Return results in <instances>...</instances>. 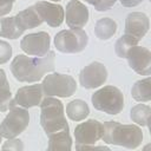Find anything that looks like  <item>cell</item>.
<instances>
[{"label":"cell","mask_w":151,"mask_h":151,"mask_svg":"<svg viewBox=\"0 0 151 151\" xmlns=\"http://www.w3.org/2000/svg\"><path fill=\"white\" fill-rule=\"evenodd\" d=\"M54 57L53 51H48L44 57L35 58L18 54L11 63V72L14 78L21 83L39 81L47 72L54 70Z\"/></svg>","instance_id":"6da1fadb"},{"label":"cell","mask_w":151,"mask_h":151,"mask_svg":"<svg viewBox=\"0 0 151 151\" xmlns=\"http://www.w3.org/2000/svg\"><path fill=\"white\" fill-rule=\"evenodd\" d=\"M101 139L107 144L136 149L143 142L142 129L133 124H120L118 122H106L103 124Z\"/></svg>","instance_id":"7a4b0ae2"},{"label":"cell","mask_w":151,"mask_h":151,"mask_svg":"<svg viewBox=\"0 0 151 151\" xmlns=\"http://www.w3.org/2000/svg\"><path fill=\"white\" fill-rule=\"evenodd\" d=\"M40 124L47 136L63 130L68 124L64 113L63 103L53 97H46L40 103Z\"/></svg>","instance_id":"3957f363"},{"label":"cell","mask_w":151,"mask_h":151,"mask_svg":"<svg viewBox=\"0 0 151 151\" xmlns=\"http://www.w3.org/2000/svg\"><path fill=\"white\" fill-rule=\"evenodd\" d=\"M91 101L96 110L107 114H118L124 109V96L114 86H104L96 91L91 97Z\"/></svg>","instance_id":"277c9868"},{"label":"cell","mask_w":151,"mask_h":151,"mask_svg":"<svg viewBox=\"0 0 151 151\" xmlns=\"http://www.w3.org/2000/svg\"><path fill=\"white\" fill-rule=\"evenodd\" d=\"M42 91L46 97H71L77 91V83L70 74L51 73L47 74L42 83Z\"/></svg>","instance_id":"5b68a950"},{"label":"cell","mask_w":151,"mask_h":151,"mask_svg":"<svg viewBox=\"0 0 151 151\" xmlns=\"http://www.w3.org/2000/svg\"><path fill=\"white\" fill-rule=\"evenodd\" d=\"M88 37L81 28H70L58 32L54 37V45L61 53H79L85 50Z\"/></svg>","instance_id":"8992f818"},{"label":"cell","mask_w":151,"mask_h":151,"mask_svg":"<svg viewBox=\"0 0 151 151\" xmlns=\"http://www.w3.org/2000/svg\"><path fill=\"white\" fill-rule=\"evenodd\" d=\"M28 111L21 106H12L9 107V113H7L0 124V133L7 139L15 138L25 131V129L28 126Z\"/></svg>","instance_id":"52a82bcc"},{"label":"cell","mask_w":151,"mask_h":151,"mask_svg":"<svg viewBox=\"0 0 151 151\" xmlns=\"http://www.w3.org/2000/svg\"><path fill=\"white\" fill-rule=\"evenodd\" d=\"M103 136V124L96 119H88L80 123L74 129L76 149L83 150L86 145L96 144Z\"/></svg>","instance_id":"ba28073f"},{"label":"cell","mask_w":151,"mask_h":151,"mask_svg":"<svg viewBox=\"0 0 151 151\" xmlns=\"http://www.w3.org/2000/svg\"><path fill=\"white\" fill-rule=\"evenodd\" d=\"M51 45V38L46 32L29 33L25 35L20 41L21 50L28 55L44 57L48 53Z\"/></svg>","instance_id":"9c48e42d"},{"label":"cell","mask_w":151,"mask_h":151,"mask_svg":"<svg viewBox=\"0 0 151 151\" xmlns=\"http://www.w3.org/2000/svg\"><path fill=\"white\" fill-rule=\"evenodd\" d=\"M107 79V70L104 64L93 61L85 66L79 73V83L84 88H96L101 86Z\"/></svg>","instance_id":"30bf717a"},{"label":"cell","mask_w":151,"mask_h":151,"mask_svg":"<svg viewBox=\"0 0 151 151\" xmlns=\"http://www.w3.org/2000/svg\"><path fill=\"white\" fill-rule=\"evenodd\" d=\"M44 97V91L41 84H34V85H28L20 87L14 99L11 101V106H21L24 109L33 107L40 105L41 100Z\"/></svg>","instance_id":"8fae6325"},{"label":"cell","mask_w":151,"mask_h":151,"mask_svg":"<svg viewBox=\"0 0 151 151\" xmlns=\"http://www.w3.org/2000/svg\"><path fill=\"white\" fill-rule=\"evenodd\" d=\"M130 67L140 76H150L151 73V52L142 46H133L126 53Z\"/></svg>","instance_id":"7c38bea8"},{"label":"cell","mask_w":151,"mask_h":151,"mask_svg":"<svg viewBox=\"0 0 151 151\" xmlns=\"http://www.w3.org/2000/svg\"><path fill=\"white\" fill-rule=\"evenodd\" d=\"M88 8L78 0H71L66 5L65 20L70 28H83L88 21Z\"/></svg>","instance_id":"4fadbf2b"},{"label":"cell","mask_w":151,"mask_h":151,"mask_svg":"<svg viewBox=\"0 0 151 151\" xmlns=\"http://www.w3.org/2000/svg\"><path fill=\"white\" fill-rule=\"evenodd\" d=\"M35 9L38 11L42 21L47 22L51 27H59L65 18V12L63 6L48 1H38L34 4Z\"/></svg>","instance_id":"5bb4252c"},{"label":"cell","mask_w":151,"mask_h":151,"mask_svg":"<svg viewBox=\"0 0 151 151\" xmlns=\"http://www.w3.org/2000/svg\"><path fill=\"white\" fill-rule=\"evenodd\" d=\"M150 21L145 13L131 12L125 19V34L140 40L149 31Z\"/></svg>","instance_id":"9a60e30c"},{"label":"cell","mask_w":151,"mask_h":151,"mask_svg":"<svg viewBox=\"0 0 151 151\" xmlns=\"http://www.w3.org/2000/svg\"><path fill=\"white\" fill-rule=\"evenodd\" d=\"M50 151L57 150H65L70 151L72 149V139L70 136V127L68 125L63 130H59L48 136V147Z\"/></svg>","instance_id":"2e32d148"},{"label":"cell","mask_w":151,"mask_h":151,"mask_svg":"<svg viewBox=\"0 0 151 151\" xmlns=\"http://www.w3.org/2000/svg\"><path fill=\"white\" fill-rule=\"evenodd\" d=\"M24 32L25 29L21 27L15 15L0 18V37L7 39H17Z\"/></svg>","instance_id":"e0dca14e"},{"label":"cell","mask_w":151,"mask_h":151,"mask_svg":"<svg viewBox=\"0 0 151 151\" xmlns=\"http://www.w3.org/2000/svg\"><path fill=\"white\" fill-rule=\"evenodd\" d=\"M19 20V24L21 25V27L26 31L27 28H34L37 26H40L42 24V19L40 18L38 11L35 9L34 5L27 7L26 9L19 12L15 15Z\"/></svg>","instance_id":"ac0fdd59"},{"label":"cell","mask_w":151,"mask_h":151,"mask_svg":"<svg viewBox=\"0 0 151 151\" xmlns=\"http://www.w3.org/2000/svg\"><path fill=\"white\" fill-rule=\"evenodd\" d=\"M66 114L71 120L80 122V120H84L90 114V109L86 101L81 99H74L67 104Z\"/></svg>","instance_id":"d6986e66"},{"label":"cell","mask_w":151,"mask_h":151,"mask_svg":"<svg viewBox=\"0 0 151 151\" xmlns=\"http://www.w3.org/2000/svg\"><path fill=\"white\" fill-rule=\"evenodd\" d=\"M117 32V22L111 18H101L94 25V34L100 40H109Z\"/></svg>","instance_id":"ffe728a7"},{"label":"cell","mask_w":151,"mask_h":151,"mask_svg":"<svg viewBox=\"0 0 151 151\" xmlns=\"http://www.w3.org/2000/svg\"><path fill=\"white\" fill-rule=\"evenodd\" d=\"M150 86H151L150 77H146L145 79L136 81L131 88L132 98L134 100L142 101V103L150 101V99H151V87Z\"/></svg>","instance_id":"44dd1931"},{"label":"cell","mask_w":151,"mask_h":151,"mask_svg":"<svg viewBox=\"0 0 151 151\" xmlns=\"http://www.w3.org/2000/svg\"><path fill=\"white\" fill-rule=\"evenodd\" d=\"M12 101V93L9 83L7 80L6 73L2 68H0V112H6Z\"/></svg>","instance_id":"7402d4cb"},{"label":"cell","mask_w":151,"mask_h":151,"mask_svg":"<svg viewBox=\"0 0 151 151\" xmlns=\"http://www.w3.org/2000/svg\"><path fill=\"white\" fill-rule=\"evenodd\" d=\"M151 109L149 105L137 104L130 111V117L133 123H137L142 126H149V117H150Z\"/></svg>","instance_id":"603a6c76"},{"label":"cell","mask_w":151,"mask_h":151,"mask_svg":"<svg viewBox=\"0 0 151 151\" xmlns=\"http://www.w3.org/2000/svg\"><path fill=\"white\" fill-rule=\"evenodd\" d=\"M139 40H137L136 38L129 35V34H123L117 41H116V45H114V51H116V54L120 58H125L126 57V53L129 52V50L133 46H136L138 44Z\"/></svg>","instance_id":"cb8c5ba5"},{"label":"cell","mask_w":151,"mask_h":151,"mask_svg":"<svg viewBox=\"0 0 151 151\" xmlns=\"http://www.w3.org/2000/svg\"><path fill=\"white\" fill-rule=\"evenodd\" d=\"M85 1L91 4L96 8V11H98V12L107 11L109 8H111L117 2V0H85Z\"/></svg>","instance_id":"d4e9b609"},{"label":"cell","mask_w":151,"mask_h":151,"mask_svg":"<svg viewBox=\"0 0 151 151\" xmlns=\"http://www.w3.org/2000/svg\"><path fill=\"white\" fill-rule=\"evenodd\" d=\"M12 57V46L4 40H0V65L5 64Z\"/></svg>","instance_id":"484cf974"},{"label":"cell","mask_w":151,"mask_h":151,"mask_svg":"<svg viewBox=\"0 0 151 151\" xmlns=\"http://www.w3.org/2000/svg\"><path fill=\"white\" fill-rule=\"evenodd\" d=\"M22 150L24 149V145L21 143V140L19 139H15V138H9L4 145H2V150Z\"/></svg>","instance_id":"4316f807"},{"label":"cell","mask_w":151,"mask_h":151,"mask_svg":"<svg viewBox=\"0 0 151 151\" xmlns=\"http://www.w3.org/2000/svg\"><path fill=\"white\" fill-rule=\"evenodd\" d=\"M15 0H0V17L8 14L13 8V2Z\"/></svg>","instance_id":"83f0119b"},{"label":"cell","mask_w":151,"mask_h":151,"mask_svg":"<svg viewBox=\"0 0 151 151\" xmlns=\"http://www.w3.org/2000/svg\"><path fill=\"white\" fill-rule=\"evenodd\" d=\"M119 1L124 7H134L138 6L143 0H119Z\"/></svg>","instance_id":"f1b7e54d"},{"label":"cell","mask_w":151,"mask_h":151,"mask_svg":"<svg viewBox=\"0 0 151 151\" xmlns=\"http://www.w3.org/2000/svg\"><path fill=\"white\" fill-rule=\"evenodd\" d=\"M51 1H54V2H58V1H61V0H51Z\"/></svg>","instance_id":"f546056e"},{"label":"cell","mask_w":151,"mask_h":151,"mask_svg":"<svg viewBox=\"0 0 151 151\" xmlns=\"http://www.w3.org/2000/svg\"><path fill=\"white\" fill-rule=\"evenodd\" d=\"M1 138H2V136H1V133H0V144H1Z\"/></svg>","instance_id":"4dcf8cb0"}]
</instances>
